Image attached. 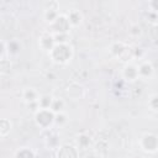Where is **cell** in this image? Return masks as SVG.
Masks as SVG:
<instances>
[{
    "label": "cell",
    "instance_id": "6da1fadb",
    "mask_svg": "<svg viewBox=\"0 0 158 158\" xmlns=\"http://www.w3.org/2000/svg\"><path fill=\"white\" fill-rule=\"evenodd\" d=\"M48 56L56 63H67L73 56V49L68 43H56V46L48 52Z\"/></svg>",
    "mask_w": 158,
    "mask_h": 158
},
{
    "label": "cell",
    "instance_id": "7a4b0ae2",
    "mask_svg": "<svg viewBox=\"0 0 158 158\" xmlns=\"http://www.w3.org/2000/svg\"><path fill=\"white\" fill-rule=\"evenodd\" d=\"M35 120L40 127L47 128L53 121H56V114L51 109H40L35 115Z\"/></svg>",
    "mask_w": 158,
    "mask_h": 158
},
{
    "label": "cell",
    "instance_id": "3957f363",
    "mask_svg": "<svg viewBox=\"0 0 158 158\" xmlns=\"http://www.w3.org/2000/svg\"><path fill=\"white\" fill-rule=\"evenodd\" d=\"M141 147L148 153H154L158 151V136L153 133H146L141 138Z\"/></svg>",
    "mask_w": 158,
    "mask_h": 158
},
{
    "label": "cell",
    "instance_id": "277c9868",
    "mask_svg": "<svg viewBox=\"0 0 158 158\" xmlns=\"http://www.w3.org/2000/svg\"><path fill=\"white\" fill-rule=\"evenodd\" d=\"M65 91H67V95L69 98H72L73 100H79L85 95L84 88L78 83H72L70 85H68Z\"/></svg>",
    "mask_w": 158,
    "mask_h": 158
},
{
    "label": "cell",
    "instance_id": "5b68a950",
    "mask_svg": "<svg viewBox=\"0 0 158 158\" xmlns=\"http://www.w3.org/2000/svg\"><path fill=\"white\" fill-rule=\"evenodd\" d=\"M22 94H23V100H25L26 102L38 101L40 98H41V96L38 95V93L36 91V89H33V88H26Z\"/></svg>",
    "mask_w": 158,
    "mask_h": 158
},
{
    "label": "cell",
    "instance_id": "8992f818",
    "mask_svg": "<svg viewBox=\"0 0 158 158\" xmlns=\"http://www.w3.org/2000/svg\"><path fill=\"white\" fill-rule=\"evenodd\" d=\"M123 73H125V77L127 78V80H133L135 78L139 77L138 67H135V65H126L123 69Z\"/></svg>",
    "mask_w": 158,
    "mask_h": 158
},
{
    "label": "cell",
    "instance_id": "52a82bcc",
    "mask_svg": "<svg viewBox=\"0 0 158 158\" xmlns=\"http://www.w3.org/2000/svg\"><path fill=\"white\" fill-rule=\"evenodd\" d=\"M67 17H68L69 23L73 25V26H77V25H79V23L81 22V14H80L79 11L73 10V11H70V12L68 14Z\"/></svg>",
    "mask_w": 158,
    "mask_h": 158
},
{
    "label": "cell",
    "instance_id": "ba28073f",
    "mask_svg": "<svg viewBox=\"0 0 158 158\" xmlns=\"http://www.w3.org/2000/svg\"><path fill=\"white\" fill-rule=\"evenodd\" d=\"M152 73H153V67L148 62H146L138 67V74L141 77H149Z\"/></svg>",
    "mask_w": 158,
    "mask_h": 158
},
{
    "label": "cell",
    "instance_id": "9c48e42d",
    "mask_svg": "<svg viewBox=\"0 0 158 158\" xmlns=\"http://www.w3.org/2000/svg\"><path fill=\"white\" fill-rule=\"evenodd\" d=\"M15 158H35V154L31 149H28L26 147H22L21 149H19L15 153Z\"/></svg>",
    "mask_w": 158,
    "mask_h": 158
},
{
    "label": "cell",
    "instance_id": "30bf717a",
    "mask_svg": "<svg viewBox=\"0 0 158 158\" xmlns=\"http://www.w3.org/2000/svg\"><path fill=\"white\" fill-rule=\"evenodd\" d=\"M0 125H1L0 135H1V137H6L11 131V122L9 120H6V118H2Z\"/></svg>",
    "mask_w": 158,
    "mask_h": 158
}]
</instances>
